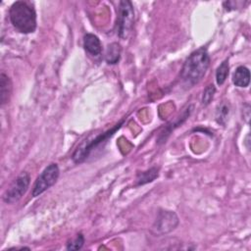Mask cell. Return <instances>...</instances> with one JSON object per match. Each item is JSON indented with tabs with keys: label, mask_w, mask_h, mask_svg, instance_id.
<instances>
[{
	"label": "cell",
	"mask_w": 251,
	"mask_h": 251,
	"mask_svg": "<svg viewBox=\"0 0 251 251\" xmlns=\"http://www.w3.org/2000/svg\"><path fill=\"white\" fill-rule=\"evenodd\" d=\"M30 183V176L27 172L21 173L11 183L3 194V201L6 204H14L18 202L27 191Z\"/></svg>",
	"instance_id": "obj_7"
},
{
	"label": "cell",
	"mask_w": 251,
	"mask_h": 251,
	"mask_svg": "<svg viewBox=\"0 0 251 251\" xmlns=\"http://www.w3.org/2000/svg\"><path fill=\"white\" fill-rule=\"evenodd\" d=\"M193 111V105H188L185 109H183V111L181 112V114L176 119V121L173 123L168 124L165 128L160 132L158 138H157V143L158 144H163L166 142V140L168 139V137L170 136V134L172 133V131L174 129H176L177 126H179L180 125H182L191 115Z\"/></svg>",
	"instance_id": "obj_8"
},
{
	"label": "cell",
	"mask_w": 251,
	"mask_h": 251,
	"mask_svg": "<svg viewBox=\"0 0 251 251\" xmlns=\"http://www.w3.org/2000/svg\"><path fill=\"white\" fill-rule=\"evenodd\" d=\"M178 223V217L174 211L161 209L159 210L156 220L152 225L151 232L156 236L170 233L176 228Z\"/></svg>",
	"instance_id": "obj_6"
},
{
	"label": "cell",
	"mask_w": 251,
	"mask_h": 251,
	"mask_svg": "<svg viewBox=\"0 0 251 251\" xmlns=\"http://www.w3.org/2000/svg\"><path fill=\"white\" fill-rule=\"evenodd\" d=\"M134 22V8L129 0H123L119 4L117 17V33L120 38L126 39Z\"/></svg>",
	"instance_id": "obj_4"
},
{
	"label": "cell",
	"mask_w": 251,
	"mask_h": 251,
	"mask_svg": "<svg viewBox=\"0 0 251 251\" xmlns=\"http://www.w3.org/2000/svg\"><path fill=\"white\" fill-rule=\"evenodd\" d=\"M83 244H84V236L82 233H78V234H76V236L74 239L68 241L66 249L67 250H79L82 248Z\"/></svg>",
	"instance_id": "obj_16"
},
{
	"label": "cell",
	"mask_w": 251,
	"mask_h": 251,
	"mask_svg": "<svg viewBox=\"0 0 251 251\" xmlns=\"http://www.w3.org/2000/svg\"><path fill=\"white\" fill-rule=\"evenodd\" d=\"M83 48L91 56H99L102 52V44L99 37L93 33H86L83 36Z\"/></svg>",
	"instance_id": "obj_9"
},
{
	"label": "cell",
	"mask_w": 251,
	"mask_h": 251,
	"mask_svg": "<svg viewBox=\"0 0 251 251\" xmlns=\"http://www.w3.org/2000/svg\"><path fill=\"white\" fill-rule=\"evenodd\" d=\"M209 66L210 56L204 47L193 51L182 66L180 72L182 82L187 87H192L197 84L204 77Z\"/></svg>",
	"instance_id": "obj_1"
},
{
	"label": "cell",
	"mask_w": 251,
	"mask_h": 251,
	"mask_svg": "<svg viewBox=\"0 0 251 251\" xmlns=\"http://www.w3.org/2000/svg\"><path fill=\"white\" fill-rule=\"evenodd\" d=\"M230 112L229 104L228 103H221L216 111V122L221 125V126H226L227 120H228V115Z\"/></svg>",
	"instance_id": "obj_14"
},
{
	"label": "cell",
	"mask_w": 251,
	"mask_h": 251,
	"mask_svg": "<svg viewBox=\"0 0 251 251\" xmlns=\"http://www.w3.org/2000/svg\"><path fill=\"white\" fill-rule=\"evenodd\" d=\"M232 82L237 87H247L250 82V71L245 66L236 68L232 75Z\"/></svg>",
	"instance_id": "obj_10"
},
{
	"label": "cell",
	"mask_w": 251,
	"mask_h": 251,
	"mask_svg": "<svg viewBox=\"0 0 251 251\" xmlns=\"http://www.w3.org/2000/svg\"><path fill=\"white\" fill-rule=\"evenodd\" d=\"M122 48L121 45L117 42H113L107 46L105 53V61L109 65L117 64L121 59Z\"/></svg>",
	"instance_id": "obj_13"
},
{
	"label": "cell",
	"mask_w": 251,
	"mask_h": 251,
	"mask_svg": "<svg viewBox=\"0 0 251 251\" xmlns=\"http://www.w3.org/2000/svg\"><path fill=\"white\" fill-rule=\"evenodd\" d=\"M216 93V87L213 84H209L206 86V88L203 91V95H202V104L204 106H208L212 100L214 99V95Z\"/></svg>",
	"instance_id": "obj_17"
},
{
	"label": "cell",
	"mask_w": 251,
	"mask_h": 251,
	"mask_svg": "<svg viewBox=\"0 0 251 251\" xmlns=\"http://www.w3.org/2000/svg\"><path fill=\"white\" fill-rule=\"evenodd\" d=\"M125 123L124 120H122L121 122H119L117 125H115L112 128L108 129L107 131L100 133L99 135H97L95 138L90 139V140H84L82 141L75 150V152L72 155V159L75 164H81L83 163L88 157L89 155L96 150L98 147H100L101 145L105 144L107 142V140L112 137L115 132L121 128V126H123V124Z\"/></svg>",
	"instance_id": "obj_3"
},
{
	"label": "cell",
	"mask_w": 251,
	"mask_h": 251,
	"mask_svg": "<svg viewBox=\"0 0 251 251\" xmlns=\"http://www.w3.org/2000/svg\"><path fill=\"white\" fill-rule=\"evenodd\" d=\"M60 176V169L56 163L48 165L37 176L31 190V196L37 197L53 186Z\"/></svg>",
	"instance_id": "obj_5"
},
{
	"label": "cell",
	"mask_w": 251,
	"mask_h": 251,
	"mask_svg": "<svg viewBox=\"0 0 251 251\" xmlns=\"http://www.w3.org/2000/svg\"><path fill=\"white\" fill-rule=\"evenodd\" d=\"M12 25L21 33H32L37 26L34 8L26 1H16L9 10Z\"/></svg>",
	"instance_id": "obj_2"
},
{
	"label": "cell",
	"mask_w": 251,
	"mask_h": 251,
	"mask_svg": "<svg viewBox=\"0 0 251 251\" xmlns=\"http://www.w3.org/2000/svg\"><path fill=\"white\" fill-rule=\"evenodd\" d=\"M229 73V66L228 60H225L217 69L216 71V81L219 85H223Z\"/></svg>",
	"instance_id": "obj_15"
},
{
	"label": "cell",
	"mask_w": 251,
	"mask_h": 251,
	"mask_svg": "<svg viewBox=\"0 0 251 251\" xmlns=\"http://www.w3.org/2000/svg\"><path fill=\"white\" fill-rule=\"evenodd\" d=\"M12 93V82L7 75L1 73L0 75V101L1 105L8 103Z\"/></svg>",
	"instance_id": "obj_11"
},
{
	"label": "cell",
	"mask_w": 251,
	"mask_h": 251,
	"mask_svg": "<svg viewBox=\"0 0 251 251\" xmlns=\"http://www.w3.org/2000/svg\"><path fill=\"white\" fill-rule=\"evenodd\" d=\"M159 176V168L157 167H153L150 168L149 170H146L144 172H139L137 173L136 176V185H144L146 183L152 182L153 180H155L157 177Z\"/></svg>",
	"instance_id": "obj_12"
}]
</instances>
